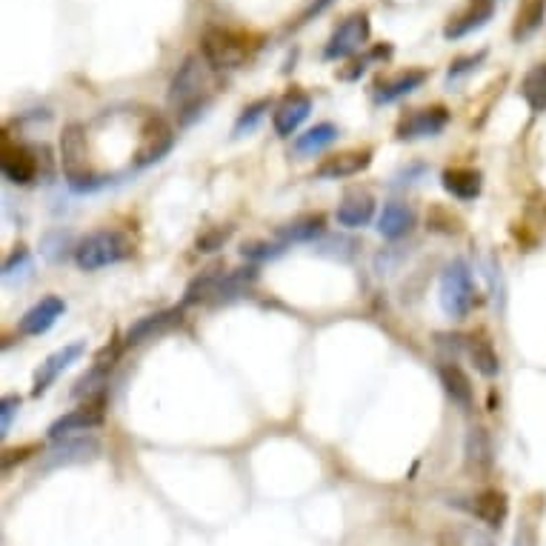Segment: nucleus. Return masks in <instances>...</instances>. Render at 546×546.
Wrapping results in <instances>:
<instances>
[{
	"label": "nucleus",
	"mask_w": 546,
	"mask_h": 546,
	"mask_svg": "<svg viewBox=\"0 0 546 546\" xmlns=\"http://www.w3.org/2000/svg\"><path fill=\"white\" fill-rule=\"evenodd\" d=\"M61 166L66 183L75 192H89L95 186H103L95 166L89 161V143H86V126L69 123L61 135Z\"/></svg>",
	"instance_id": "nucleus-1"
},
{
	"label": "nucleus",
	"mask_w": 546,
	"mask_h": 546,
	"mask_svg": "<svg viewBox=\"0 0 546 546\" xmlns=\"http://www.w3.org/2000/svg\"><path fill=\"white\" fill-rule=\"evenodd\" d=\"M132 241L123 235V232H115V229H103V232H95L89 238H83L78 246H75V261L81 266L83 272H98L103 266H112V263L126 261L132 255Z\"/></svg>",
	"instance_id": "nucleus-2"
},
{
	"label": "nucleus",
	"mask_w": 546,
	"mask_h": 546,
	"mask_svg": "<svg viewBox=\"0 0 546 546\" xmlns=\"http://www.w3.org/2000/svg\"><path fill=\"white\" fill-rule=\"evenodd\" d=\"M438 301H441V309L446 315L455 321L469 315V309L475 304V281H472V272L464 261H452L444 269Z\"/></svg>",
	"instance_id": "nucleus-3"
},
{
	"label": "nucleus",
	"mask_w": 546,
	"mask_h": 546,
	"mask_svg": "<svg viewBox=\"0 0 546 546\" xmlns=\"http://www.w3.org/2000/svg\"><path fill=\"white\" fill-rule=\"evenodd\" d=\"M206 66L209 63L201 61L198 55L186 58L183 66L178 69V75L169 83V103L186 115V112H195L198 106H203V95H206V86H209V78H206Z\"/></svg>",
	"instance_id": "nucleus-4"
},
{
	"label": "nucleus",
	"mask_w": 546,
	"mask_h": 546,
	"mask_svg": "<svg viewBox=\"0 0 546 546\" xmlns=\"http://www.w3.org/2000/svg\"><path fill=\"white\" fill-rule=\"evenodd\" d=\"M203 61L212 69H238L249 58V46L246 38L238 32H229L221 26H209L201 38Z\"/></svg>",
	"instance_id": "nucleus-5"
},
{
	"label": "nucleus",
	"mask_w": 546,
	"mask_h": 546,
	"mask_svg": "<svg viewBox=\"0 0 546 546\" xmlns=\"http://www.w3.org/2000/svg\"><path fill=\"white\" fill-rule=\"evenodd\" d=\"M369 32H372V26H369L366 12H355L344 18V23L332 32V38L326 43L324 61H346V58L358 55L369 41Z\"/></svg>",
	"instance_id": "nucleus-6"
},
{
	"label": "nucleus",
	"mask_w": 546,
	"mask_h": 546,
	"mask_svg": "<svg viewBox=\"0 0 546 546\" xmlns=\"http://www.w3.org/2000/svg\"><path fill=\"white\" fill-rule=\"evenodd\" d=\"M172 143H175L172 126L158 115H149L141 126V143H138V152H135V163L146 166V163L161 161L163 155L172 149Z\"/></svg>",
	"instance_id": "nucleus-7"
},
{
	"label": "nucleus",
	"mask_w": 546,
	"mask_h": 546,
	"mask_svg": "<svg viewBox=\"0 0 546 546\" xmlns=\"http://www.w3.org/2000/svg\"><path fill=\"white\" fill-rule=\"evenodd\" d=\"M446 123H449V112H446L444 106L415 109V112H409V115L401 118L398 129H395V135H398L401 141L435 138V135H441V132H444Z\"/></svg>",
	"instance_id": "nucleus-8"
},
{
	"label": "nucleus",
	"mask_w": 546,
	"mask_h": 546,
	"mask_svg": "<svg viewBox=\"0 0 546 546\" xmlns=\"http://www.w3.org/2000/svg\"><path fill=\"white\" fill-rule=\"evenodd\" d=\"M83 352H86V344H83V341H78V344H66V346H61L58 352H52V355H49V358H46L41 366H38V372H35V381H32V395H35V398H41L43 392L55 384L63 372L69 369V366L81 361Z\"/></svg>",
	"instance_id": "nucleus-9"
},
{
	"label": "nucleus",
	"mask_w": 546,
	"mask_h": 546,
	"mask_svg": "<svg viewBox=\"0 0 546 546\" xmlns=\"http://www.w3.org/2000/svg\"><path fill=\"white\" fill-rule=\"evenodd\" d=\"M309 112H312V98H309L306 92L292 89V92H286L284 101L275 106V112H272V126H275V132H278L281 138H292V135L301 129V123L309 118Z\"/></svg>",
	"instance_id": "nucleus-10"
},
{
	"label": "nucleus",
	"mask_w": 546,
	"mask_h": 546,
	"mask_svg": "<svg viewBox=\"0 0 546 546\" xmlns=\"http://www.w3.org/2000/svg\"><path fill=\"white\" fill-rule=\"evenodd\" d=\"M101 455V444L92 435H81V438H61L46 455V466H69V464H86L92 458Z\"/></svg>",
	"instance_id": "nucleus-11"
},
{
	"label": "nucleus",
	"mask_w": 546,
	"mask_h": 546,
	"mask_svg": "<svg viewBox=\"0 0 546 546\" xmlns=\"http://www.w3.org/2000/svg\"><path fill=\"white\" fill-rule=\"evenodd\" d=\"M0 166H3L6 181L15 183V186H29V183L38 178V158H35V149L21 146V143H18V146H12V143L3 146Z\"/></svg>",
	"instance_id": "nucleus-12"
},
{
	"label": "nucleus",
	"mask_w": 546,
	"mask_h": 546,
	"mask_svg": "<svg viewBox=\"0 0 546 546\" xmlns=\"http://www.w3.org/2000/svg\"><path fill=\"white\" fill-rule=\"evenodd\" d=\"M492 15H495V0H469L464 12H458L452 21L446 23L444 38L446 41H461L469 32H475L492 21Z\"/></svg>",
	"instance_id": "nucleus-13"
},
{
	"label": "nucleus",
	"mask_w": 546,
	"mask_h": 546,
	"mask_svg": "<svg viewBox=\"0 0 546 546\" xmlns=\"http://www.w3.org/2000/svg\"><path fill=\"white\" fill-rule=\"evenodd\" d=\"M63 312H66V304H63L58 295H46L43 301L32 306L26 315L21 318V329L23 335H32V338H38L43 332H49L52 326L58 324V318H63Z\"/></svg>",
	"instance_id": "nucleus-14"
},
{
	"label": "nucleus",
	"mask_w": 546,
	"mask_h": 546,
	"mask_svg": "<svg viewBox=\"0 0 546 546\" xmlns=\"http://www.w3.org/2000/svg\"><path fill=\"white\" fill-rule=\"evenodd\" d=\"M103 424V404H83L81 409H72L69 415L58 418L55 424L49 426V438L52 441H61L69 438L72 432H86V429H95Z\"/></svg>",
	"instance_id": "nucleus-15"
},
{
	"label": "nucleus",
	"mask_w": 546,
	"mask_h": 546,
	"mask_svg": "<svg viewBox=\"0 0 546 546\" xmlns=\"http://www.w3.org/2000/svg\"><path fill=\"white\" fill-rule=\"evenodd\" d=\"M429 78V72L426 69H404V72H398V75H392V78H384V81H378L375 86V101L378 103H395L406 98V95H412L415 89H421Z\"/></svg>",
	"instance_id": "nucleus-16"
},
{
	"label": "nucleus",
	"mask_w": 546,
	"mask_h": 546,
	"mask_svg": "<svg viewBox=\"0 0 546 546\" xmlns=\"http://www.w3.org/2000/svg\"><path fill=\"white\" fill-rule=\"evenodd\" d=\"M372 163V152L369 149H355V152H341V155H332L318 166V178L324 181H338V178H352V175H361L366 166Z\"/></svg>",
	"instance_id": "nucleus-17"
},
{
	"label": "nucleus",
	"mask_w": 546,
	"mask_h": 546,
	"mask_svg": "<svg viewBox=\"0 0 546 546\" xmlns=\"http://www.w3.org/2000/svg\"><path fill=\"white\" fill-rule=\"evenodd\" d=\"M464 464L466 472H472L478 478L492 469V438H489V432H486L484 426H472L469 429L464 444Z\"/></svg>",
	"instance_id": "nucleus-18"
},
{
	"label": "nucleus",
	"mask_w": 546,
	"mask_h": 546,
	"mask_svg": "<svg viewBox=\"0 0 546 546\" xmlns=\"http://www.w3.org/2000/svg\"><path fill=\"white\" fill-rule=\"evenodd\" d=\"M375 218V198L369 192L352 189L346 192V198L338 206V223L346 229H361Z\"/></svg>",
	"instance_id": "nucleus-19"
},
{
	"label": "nucleus",
	"mask_w": 546,
	"mask_h": 546,
	"mask_svg": "<svg viewBox=\"0 0 546 546\" xmlns=\"http://www.w3.org/2000/svg\"><path fill=\"white\" fill-rule=\"evenodd\" d=\"M412 226H415V209L404 201H389L378 218V232L389 241H398V238L409 235Z\"/></svg>",
	"instance_id": "nucleus-20"
},
{
	"label": "nucleus",
	"mask_w": 546,
	"mask_h": 546,
	"mask_svg": "<svg viewBox=\"0 0 546 546\" xmlns=\"http://www.w3.org/2000/svg\"><path fill=\"white\" fill-rule=\"evenodd\" d=\"M175 324H181V309H166V312H158V315L141 318L138 324L129 326V332H126V344L138 346L143 344V341H152L155 335L169 332Z\"/></svg>",
	"instance_id": "nucleus-21"
},
{
	"label": "nucleus",
	"mask_w": 546,
	"mask_h": 546,
	"mask_svg": "<svg viewBox=\"0 0 546 546\" xmlns=\"http://www.w3.org/2000/svg\"><path fill=\"white\" fill-rule=\"evenodd\" d=\"M441 183H444V189L452 195V198H458V201H475L478 195H481V189H484V178H481V172H475V169H464V166H458V169H446L444 175H441Z\"/></svg>",
	"instance_id": "nucleus-22"
},
{
	"label": "nucleus",
	"mask_w": 546,
	"mask_h": 546,
	"mask_svg": "<svg viewBox=\"0 0 546 546\" xmlns=\"http://www.w3.org/2000/svg\"><path fill=\"white\" fill-rule=\"evenodd\" d=\"M472 512H475V518L484 521L489 529H501L506 521V515H509V498H506V492H501V489H486V492H481V495L475 498Z\"/></svg>",
	"instance_id": "nucleus-23"
},
{
	"label": "nucleus",
	"mask_w": 546,
	"mask_h": 546,
	"mask_svg": "<svg viewBox=\"0 0 546 546\" xmlns=\"http://www.w3.org/2000/svg\"><path fill=\"white\" fill-rule=\"evenodd\" d=\"M438 375H441V384H444L446 395L452 398V404H458L461 409H472L475 392H472V381L464 369L455 364H444L438 369Z\"/></svg>",
	"instance_id": "nucleus-24"
},
{
	"label": "nucleus",
	"mask_w": 546,
	"mask_h": 546,
	"mask_svg": "<svg viewBox=\"0 0 546 546\" xmlns=\"http://www.w3.org/2000/svg\"><path fill=\"white\" fill-rule=\"evenodd\" d=\"M335 141H338V126H335V123H318V126H312L309 132L295 138V155H301V158H315V155H321V152L329 149Z\"/></svg>",
	"instance_id": "nucleus-25"
},
{
	"label": "nucleus",
	"mask_w": 546,
	"mask_h": 546,
	"mask_svg": "<svg viewBox=\"0 0 546 546\" xmlns=\"http://www.w3.org/2000/svg\"><path fill=\"white\" fill-rule=\"evenodd\" d=\"M255 281H258V269H232V272H221L215 301H218V304L238 301L241 295H246V292L252 289Z\"/></svg>",
	"instance_id": "nucleus-26"
},
{
	"label": "nucleus",
	"mask_w": 546,
	"mask_h": 546,
	"mask_svg": "<svg viewBox=\"0 0 546 546\" xmlns=\"http://www.w3.org/2000/svg\"><path fill=\"white\" fill-rule=\"evenodd\" d=\"M466 355H469V361L475 364V369L484 375V378H495L498 372H501V358H498V352L492 349V344L481 338V335H469L466 338Z\"/></svg>",
	"instance_id": "nucleus-27"
},
{
	"label": "nucleus",
	"mask_w": 546,
	"mask_h": 546,
	"mask_svg": "<svg viewBox=\"0 0 546 546\" xmlns=\"http://www.w3.org/2000/svg\"><path fill=\"white\" fill-rule=\"evenodd\" d=\"M521 98L532 112H546V63H535L521 81Z\"/></svg>",
	"instance_id": "nucleus-28"
},
{
	"label": "nucleus",
	"mask_w": 546,
	"mask_h": 546,
	"mask_svg": "<svg viewBox=\"0 0 546 546\" xmlns=\"http://www.w3.org/2000/svg\"><path fill=\"white\" fill-rule=\"evenodd\" d=\"M321 235H324V215H306V218H298L278 229V238L284 246L286 243H309Z\"/></svg>",
	"instance_id": "nucleus-29"
},
{
	"label": "nucleus",
	"mask_w": 546,
	"mask_h": 546,
	"mask_svg": "<svg viewBox=\"0 0 546 546\" xmlns=\"http://www.w3.org/2000/svg\"><path fill=\"white\" fill-rule=\"evenodd\" d=\"M546 18V0H524V6L518 9V18L512 26V38L515 41H526L529 35H535L541 29Z\"/></svg>",
	"instance_id": "nucleus-30"
},
{
	"label": "nucleus",
	"mask_w": 546,
	"mask_h": 546,
	"mask_svg": "<svg viewBox=\"0 0 546 546\" xmlns=\"http://www.w3.org/2000/svg\"><path fill=\"white\" fill-rule=\"evenodd\" d=\"M218 281H221V269H206V272H201L192 284L186 286L183 304L192 306V304H203V301H215Z\"/></svg>",
	"instance_id": "nucleus-31"
},
{
	"label": "nucleus",
	"mask_w": 546,
	"mask_h": 546,
	"mask_svg": "<svg viewBox=\"0 0 546 546\" xmlns=\"http://www.w3.org/2000/svg\"><path fill=\"white\" fill-rule=\"evenodd\" d=\"M29 275H32V258H29V252L23 246H18L9 255V261L3 263V281L6 284H12V281L21 284V278H29Z\"/></svg>",
	"instance_id": "nucleus-32"
},
{
	"label": "nucleus",
	"mask_w": 546,
	"mask_h": 546,
	"mask_svg": "<svg viewBox=\"0 0 546 546\" xmlns=\"http://www.w3.org/2000/svg\"><path fill=\"white\" fill-rule=\"evenodd\" d=\"M284 252V243H246L241 255L246 261H272Z\"/></svg>",
	"instance_id": "nucleus-33"
},
{
	"label": "nucleus",
	"mask_w": 546,
	"mask_h": 546,
	"mask_svg": "<svg viewBox=\"0 0 546 546\" xmlns=\"http://www.w3.org/2000/svg\"><path fill=\"white\" fill-rule=\"evenodd\" d=\"M269 109V101H258L252 103L249 109H243V115L238 118V123H235V138H241V135H246V132H252L255 126H258V121L263 118V112Z\"/></svg>",
	"instance_id": "nucleus-34"
},
{
	"label": "nucleus",
	"mask_w": 546,
	"mask_h": 546,
	"mask_svg": "<svg viewBox=\"0 0 546 546\" xmlns=\"http://www.w3.org/2000/svg\"><path fill=\"white\" fill-rule=\"evenodd\" d=\"M18 409H21V398H15V395H6V398L0 401V435H9Z\"/></svg>",
	"instance_id": "nucleus-35"
},
{
	"label": "nucleus",
	"mask_w": 546,
	"mask_h": 546,
	"mask_svg": "<svg viewBox=\"0 0 546 546\" xmlns=\"http://www.w3.org/2000/svg\"><path fill=\"white\" fill-rule=\"evenodd\" d=\"M486 52H478V55H469V58H458V61L449 66V75H446V81H458V78H464L469 75L472 69H478V63L484 61Z\"/></svg>",
	"instance_id": "nucleus-36"
},
{
	"label": "nucleus",
	"mask_w": 546,
	"mask_h": 546,
	"mask_svg": "<svg viewBox=\"0 0 546 546\" xmlns=\"http://www.w3.org/2000/svg\"><path fill=\"white\" fill-rule=\"evenodd\" d=\"M229 235H232V229H229V226H226V229H209L206 235L198 238V249H201V252H215V249H221L223 243H226Z\"/></svg>",
	"instance_id": "nucleus-37"
},
{
	"label": "nucleus",
	"mask_w": 546,
	"mask_h": 546,
	"mask_svg": "<svg viewBox=\"0 0 546 546\" xmlns=\"http://www.w3.org/2000/svg\"><path fill=\"white\" fill-rule=\"evenodd\" d=\"M512 546H538V535H535L532 524L518 526V532H515V544Z\"/></svg>",
	"instance_id": "nucleus-38"
},
{
	"label": "nucleus",
	"mask_w": 546,
	"mask_h": 546,
	"mask_svg": "<svg viewBox=\"0 0 546 546\" xmlns=\"http://www.w3.org/2000/svg\"><path fill=\"white\" fill-rule=\"evenodd\" d=\"M329 6H332V0H312V3H309V9H306L304 15H301V23L312 21L315 15H321V12H326Z\"/></svg>",
	"instance_id": "nucleus-39"
}]
</instances>
